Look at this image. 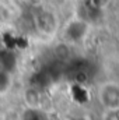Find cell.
I'll return each instance as SVG.
<instances>
[{"label": "cell", "mask_w": 119, "mask_h": 120, "mask_svg": "<svg viewBox=\"0 0 119 120\" xmlns=\"http://www.w3.org/2000/svg\"><path fill=\"white\" fill-rule=\"evenodd\" d=\"M107 120H119V108H116V109H108Z\"/></svg>", "instance_id": "5b68a950"}, {"label": "cell", "mask_w": 119, "mask_h": 120, "mask_svg": "<svg viewBox=\"0 0 119 120\" xmlns=\"http://www.w3.org/2000/svg\"><path fill=\"white\" fill-rule=\"evenodd\" d=\"M10 85H11L10 74L7 71H1L0 70V94L7 92V90L10 88Z\"/></svg>", "instance_id": "277c9868"}, {"label": "cell", "mask_w": 119, "mask_h": 120, "mask_svg": "<svg viewBox=\"0 0 119 120\" xmlns=\"http://www.w3.org/2000/svg\"><path fill=\"white\" fill-rule=\"evenodd\" d=\"M34 21L35 25L39 32L51 35L58 30V24H59V18L58 15L51 11V10H39L34 14Z\"/></svg>", "instance_id": "7a4b0ae2"}, {"label": "cell", "mask_w": 119, "mask_h": 120, "mask_svg": "<svg viewBox=\"0 0 119 120\" xmlns=\"http://www.w3.org/2000/svg\"><path fill=\"white\" fill-rule=\"evenodd\" d=\"M98 99L105 109L119 108V84L116 82L102 84L98 88Z\"/></svg>", "instance_id": "6da1fadb"}, {"label": "cell", "mask_w": 119, "mask_h": 120, "mask_svg": "<svg viewBox=\"0 0 119 120\" xmlns=\"http://www.w3.org/2000/svg\"><path fill=\"white\" fill-rule=\"evenodd\" d=\"M90 30L88 22L83 21V20H71L64 31V35L69 41H73V42H79L81 41Z\"/></svg>", "instance_id": "3957f363"}, {"label": "cell", "mask_w": 119, "mask_h": 120, "mask_svg": "<svg viewBox=\"0 0 119 120\" xmlns=\"http://www.w3.org/2000/svg\"><path fill=\"white\" fill-rule=\"evenodd\" d=\"M88 1H90V4L92 7H95V8H104L108 4L109 0H88Z\"/></svg>", "instance_id": "8992f818"}]
</instances>
